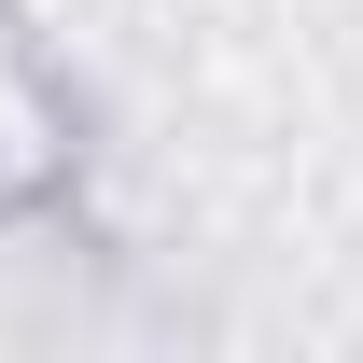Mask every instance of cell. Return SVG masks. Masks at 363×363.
Here are the masks:
<instances>
[{
	"label": "cell",
	"instance_id": "cell-1",
	"mask_svg": "<svg viewBox=\"0 0 363 363\" xmlns=\"http://www.w3.org/2000/svg\"><path fill=\"white\" fill-rule=\"evenodd\" d=\"M56 168H70V126H56V98H43V70H28V43L0 28V210L56 196Z\"/></svg>",
	"mask_w": 363,
	"mask_h": 363
}]
</instances>
